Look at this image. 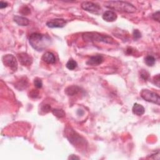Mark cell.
I'll use <instances>...</instances> for the list:
<instances>
[{
  "label": "cell",
  "instance_id": "cell-1",
  "mask_svg": "<svg viewBox=\"0 0 160 160\" xmlns=\"http://www.w3.org/2000/svg\"><path fill=\"white\" fill-rule=\"evenodd\" d=\"M29 42L35 50L42 51L51 44L52 39L47 34L34 32L30 35Z\"/></svg>",
  "mask_w": 160,
  "mask_h": 160
},
{
  "label": "cell",
  "instance_id": "cell-2",
  "mask_svg": "<svg viewBox=\"0 0 160 160\" xmlns=\"http://www.w3.org/2000/svg\"><path fill=\"white\" fill-rule=\"evenodd\" d=\"M104 5L109 9H115L119 11L125 12L128 13H133L136 11V8L132 4L126 1H112L105 2Z\"/></svg>",
  "mask_w": 160,
  "mask_h": 160
},
{
  "label": "cell",
  "instance_id": "cell-3",
  "mask_svg": "<svg viewBox=\"0 0 160 160\" xmlns=\"http://www.w3.org/2000/svg\"><path fill=\"white\" fill-rule=\"evenodd\" d=\"M82 38L86 41H97V42H103L108 44H114L115 43L112 38L109 36L101 34L98 32H86L82 35Z\"/></svg>",
  "mask_w": 160,
  "mask_h": 160
},
{
  "label": "cell",
  "instance_id": "cell-4",
  "mask_svg": "<svg viewBox=\"0 0 160 160\" xmlns=\"http://www.w3.org/2000/svg\"><path fill=\"white\" fill-rule=\"evenodd\" d=\"M66 136L69 139V141L76 147L81 148L84 145L85 139H83L81 136H80L76 132H75L73 129L71 128H68V129L66 130Z\"/></svg>",
  "mask_w": 160,
  "mask_h": 160
},
{
  "label": "cell",
  "instance_id": "cell-5",
  "mask_svg": "<svg viewBox=\"0 0 160 160\" xmlns=\"http://www.w3.org/2000/svg\"><path fill=\"white\" fill-rule=\"evenodd\" d=\"M141 96L148 102L156 104L157 105L160 104V97L159 94L149 89H142L141 92Z\"/></svg>",
  "mask_w": 160,
  "mask_h": 160
},
{
  "label": "cell",
  "instance_id": "cell-6",
  "mask_svg": "<svg viewBox=\"0 0 160 160\" xmlns=\"http://www.w3.org/2000/svg\"><path fill=\"white\" fill-rule=\"evenodd\" d=\"M2 61L5 66L9 68L13 71H16L18 69L17 60L12 54H6L2 58Z\"/></svg>",
  "mask_w": 160,
  "mask_h": 160
},
{
  "label": "cell",
  "instance_id": "cell-7",
  "mask_svg": "<svg viewBox=\"0 0 160 160\" xmlns=\"http://www.w3.org/2000/svg\"><path fill=\"white\" fill-rule=\"evenodd\" d=\"M81 6L84 10L95 14H99L101 12V7L92 2L84 1L81 3Z\"/></svg>",
  "mask_w": 160,
  "mask_h": 160
},
{
  "label": "cell",
  "instance_id": "cell-8",
  "mask_svg": "<svg viewBox=\"0 0 160 160\" xmlns=\"http://www.w3.org/2000/svg\"><path fill=\"white\" fill-rule=\"evenodd\" d=\"M67 21L61 18H56L51 19L46 22V26L50 28H63L66 24Z\"/></svg>",
  "mask_w": 160,
  "mask_h": 160
},
{
  "label": "cell",
  "instance_id": "cell-9",
  "mask_svg": "<svg viewBox=\"0 0 160 160\" xmlns=\"http://www.w3.org/2000/svg\"><path fill=\"white\" fill-rule=\"evenodd\" d=\"M20 63L23 66H30L32 62V58L26 52H20L17 54Z\"/></svg>",
  "mask_w": 160,
  "mask_h": 160
},
{
  "label": "cell",
  "instance_id": "cell-10",
  "mask_svg": "<svg viewBox=\"0 0 160 160\" xmlns=\"http://www.w3.org/2000/svg\"><path fill=\"white\" fill-rule=\"evenodd\" d=\"M103 57L101 55L96 54L91 56L86 62V64L90 66H98L101 64L103 62Z\"/></svg>",
  "mask_w": 160,
  "mask_h": 160
},
{
  "label": "cell",
  "instance_id": "cell-11",
  "mask_svg": "<svg viewBox=\"0 0 160 160\" xmlns=\"http://www.w3.org/2000/svg\"><path fill=\"white\" fill-rule=\"evenodd\" d=\"M102 19L108 22H112L116 20L117 14L112 11H106L102 14Z\"/></svg>",
  "mask_w": 160,
  "mask_h": 160
},
{
  "label": "cell",
  "instance_id": "cell-12",
  "mask_svg": "<svg viewBox=\"0 0 160 160\" xmlns=\"http://www.w3.org/2000/svg\"><path fill=\"white\" fill-rule=\"evenodd\" d=\"M42 60L47 64H54L56 62V58L51 52H46L42 56Z\"/></svg>",
  "mask_w": 160,
  "mask_h": 160
},
{
  "label": "cell",
  "instance_id": "cell-13",
  "mask_svg": "<svg viewBox=\"0 0 160 160\" xmlns=\"http://www.w3.org/2000/svg\"><path fill=\"white\" fill-rule=\"evenodd\" d=\"M13 19L14 22L17 23L19 26H26L29 24V20L26 17H23L21 16H14Z\"/></svg>",
  "mask_w": 160,
  "mask_h": 160
},
{
  "label": "cell",
  "instance_id": "cell-14",
  "mask_svg": "<svg viewBox=\"0 0 160 160\" xmlns=\"http://www.w3.org/2000/svg\"><path fill=\"white\" fill-rule=\"evenodd\" d=\"M81 88L76 85H72L68 86L65 89V93L68 96H74L77 94L80 91Z\"/></svg>",
  "mask_w": 160,
  "mask_h": 160
},
{
  "label": "cell",
  "instance_id": "cell-15",
  "mask_svg": "<svg viewBox=\"0 0 160 160\" xmlns=\"http://www.w3.org/2000/svg\"><path fill=\"white\" fill-rule=\"evenodd\" d=\"M132 110V112L137 116H141L145 112L144 108L142 105L138 103L134 104Z\"/></svg>",
  "mask_w": 160,
  "mask_h": 160
},
{
  "label": "cell",
  "instance_id": "cell-16",
  "mask_svg": "<svg viewBox=\"0 0 160 160\" xmlns=\"http://www.w3.org/2000/svg\"><path fill=\"white\" fill-rule=\"evenodd\" d=\"M144 61H145V63L148 66H152L154 65V64L156 62V59L154 58V56L148 55L144 58Z\"/></svg>",
  "mask_w": 160,
  "mask_h": 160
},
{
  "label": "cell",
  "instance_id": "cell-17",
  "mask_svg": "<svg viewBox=\"0 0 160 160\" xmlns=\"http://www.w3.org/2000/svg\"><path fill=\"white\" fill-rule=\"evenodd\" d=\"M52 114L59 118H61L65 116V112L61 109H54L52 110Z\"/></svg>",
  "mask_w": 160,
  "mask_h": 160
},
{
  "label": "cell",
  "instance_id": "cell-18",
  "mask_svg": "<svg viewBox=\"0 0 160 160\" xmlns=\"http://www.w3.org/2000/svg\"><path fill=\"white\" fill-rule=\"evenodd\" d=\"M77 65L78 64L76 61L72 59H71L67 62L66 66L69 70H74L77 67Z\"/></svg>",
  "mask_w": 160,
  "mask_h": 160
},
{
  "label": "cell",
  "instance_id": "cell-19",
  "mask_svg": "<svg viewBox=\"0 0 160 160\" xmlns=\"http://www.w3.org/2000/svg\"><path fill=\"white\" fill-rule=\"evenodd\" d=\"M19 12L23 15H28L31 13V9L27 6H23L19 10Z\"/></svg>",
  "mask_w": 160,
  "mask_h": 160
},
{
  "label": "cell",
  "instance_id": "cell-20",
  "mask_svg": "<svg viewBox=\"0 0 160 160\" xmlns=\"http://www.w3.org/2000/svg\"><path fill=\"white\" fill-rule=\"evenodd\" d=\"M140 76L143 80L146 81L149 78V73L146 70L142 69L140 71Z\"/></svg>",
  "mask_w": 160,
  "mask_h": 160
},
{
  "label": "cell",
  "instance_id": "cell-21",
  "mask_svg": "<svg viewBox=\"0 0 160 160\" xmlns=\"http://www.w3.org/2000/svg\"><path fill=\"white\" fill-rule=\"evenodd\" d=\"M34 84L37 88H41L42 86V80L39 78H36L34 80Z\"/></svg>",
  "mask_w": 160,
  "mask_h": 160
},
{
  "label": "cell",
  "instance_id": "cell-22",
  "mask_svg": "<svg viewBox=\"0 0 160 160\" xmlns=\"http://www.w3.org/2000/svg\"><path fill=\"white\" fill-rule=\"evenodd\" d=\"M132 36H133V39L134 40H138L141 37V33L140 32V31L139 30L134 29L132 32Z\"/></svg>",
  "mask_w": 160,
  "mask_h": 160
},
{
  "label": "cell",
  "instance_id": "cell-23",
  "mask_svg": "<svg viewBox=\"0 0 160 160\" xmlns=\"http://www.w3.org/2000/svg\"><path fill=\"white\" fill-rule=\"evenodd\" d=\"M153 82L154 83L158 86L159 87V82H160V78H159V74H157L153 78Z\"/></svg>",
  "mask_w": 160,
  "mask_h": 160
},
{
  "label": "cell",
  "instance_id": "cell-24",
  "mask_svg": "<svg viewBox=\"0 0 160 160\" xmlns=\"http://www.w3.org/2000/svg\"><path fill=\"white\" fill-rule=\"evenodd\" d=\"M152 18L153 19L157 21L158 22H159V11H156L155 13L152 14Z\"/></svg>",
  "mask_w": 160,
  "mask_h": 160
},
{
  "label": "cell",
  "instance_id": "cell-25",
  "mask_svg": "<svg viewBox=\"0 0 160 160\" xmlns=\"http://www.w3.org/2000/svg\"><path fill=\"white\" fill-rule=\"evenodd\" d=\"M42 111H44V112H48L49 111H50V109H51V106L49 105V104H45L44 105L42 108H41Z\"/></svg>",
  "mask_w": 160,
  "mask_h": 160
},
{
  "label": "cell",
  "instance_id": "cell-26",
  "mask_svg": "<svg viewBox=\"0 0 160 160\" xmlns=\"http://www.w3.org/2000/svg\"><path fill=\"white\" fill-rule=\"evenodd\" d=\"M38 96V91L35 90V89H32V91L30 92V96L32 98H36Z\"/></svg>",
  "mask_w": 160,
  "mask_h": 160
},
{
  "label": "cell",
  "instance_id": "cell-27",
  "mask_svg": "<svg viewBox=\"0 0 160 160\" xmlns=\"http://www.w3.org/2000/svg\"><path fill=\"white\" fill-rule=\"evenodd\" d=\"M8 4L6 2H4V1H1L0 2V8L1 9H3V8H5L8 6Z\"/></svg>",
  "mask_w": 160,
  "mask_h": 160
},
{
  "label": "cell",
  "instance_id": "cell-28",
  "mask_svg": "<svg viewBox=\"0 0 160 160\" xmlns=\"http://www.w3.org/2000/svg\"><path fill=\"white\" fill-rule=\"evenodd\" d=\"M69 159H79V158L78 157V156H75V155H74V154H72V155H71V156L69 157Z\"/></svg>",
  "mask_w": 160,
  "mask_h": 160
}]
</instances>
